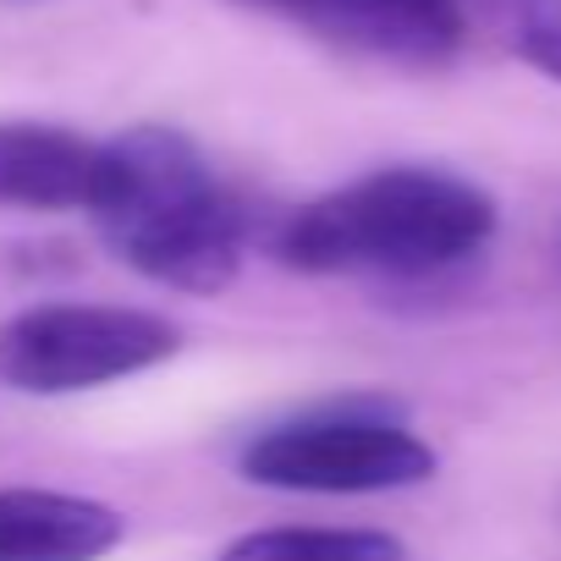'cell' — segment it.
Wrapping results in <instances>:
<instances>
[{"mask_svg": "<svg viewBox=\"0 0 561 561\" xmlns=\"http://www.w3.org/2000/svg\"><path fill=\"white\" fill-rule=\"evenodd\" d=\"M89 215L111 253L176 293H220L242 264V204L176 127H127L100 144Z\"/></svg>", "mask_w": 561, "mask_h": 561, "instance_id": "1", "label": "cell"}, {"mask_svg": "<svg viewBox=\"0 0 561 561\" xmlns=\"http://www.w3.org/2000/svg\"><path fill=\"white\" fill-rule=\"evenodd\" d=\"M495 237V204L468 176L435 165H386L358 176L304 209L275 231V253L309 275H391L430 280Z\"/></svg>", "mask_w": 561, "mask_h": 561, "instance_id": "2", "label": "cell"}, {"mask_svg": "<svg viewBox=\"0 0 561 561\" xmlns=\"http://www.w3.org/2000/svg\"><path fill=\"white\" fill-rule=\"evenodd\" d=\"M435 473V451L380 402H342L270 424L242 451V479L309 495H380Z\"/></svg>", "mask_w": 561, "mask_h": 561, "instance_id": "3", "label": "cell"}, {"mask_svg": "<svg viewBox=\"0 0 561 561\" xmlns=\"http://www.w3.org/2000/svg\"><path fill=\"white\" fill-rule=\"evenodd\" d=\"M176 353V325L116 304H39L0 325V380L28 397H72Z\"/></svg>", "mask_w": 561, "mask_h": 561, "instance_id": "4", "label": "cell"}, {"mask_svg": "<svg viewBox=\"0 0 561 561\" xmlns=\"http://www.w3.org/2000/svg\"><path fill=\"white\" fill-rule=\"evenodd\" d=\"M293 12L336 45L402 67H440L468 34L462 0H298Z\"/></svg>", "mask_w": 561, "mask_h": 561, "instance_id": "5", "label": "cell"}, {"mask_svg": "<svg viewBox=\"0 0 561 561\" xmlns=\"http://www.w3.org/2000/svg\"><path fill=\"white\" fill-rule=\"evenodd\" d=\"M127 534L122 512L67 490H0V561H100Z\"/></svg>", "mask_w": 561, "mask_h": 561, "instance_id": "6", "label": "cell"}, {"mask_svg": "<svg viewBox=\"0 0 561 561\" xmlns=\"http://www.w3.org/2000/svg\"><path fill=\"white\" fill-rule=\"evenodd\" d=\"M94 176H100V144L45 122H0V204L89 209Z\"/></svg>", "mask_w": 561, "mask_h": 561, "instance_id": "7", "label": "cell"}, {"mask_svg": "<svg viewBox=\"0 0 561 561\" xmlns=\"http://www.w3.org/2000/svg\"><path fill=\"white\" fill-rule=\"evenodd\" d=\"M402 539L380 528H253L220 561H402Z\"/></svg>", "mask_w": 561, "mask_h": 561, "instance_id": "8", "label": "cell"}, {"mask_svg": "<svg viewBox=\"0 0 561 561\" xmlns=\"http://www.w3.org/2000/svg\"><path fill=\"white\" fill-rule=\"evenodd\" d=\"M517 56L561 83V0H528L517 18Z\"/></svg>", "mask_w": 561, "mask_h": 561, "instance_id": "9", "label": "cell"}, {"mask_svg": "<svg viewBox=\"0 0 561 561\" xmlns=\"http://www.w3.org/2000/svg\"><path fill=\"white\" fill-rule=\"evenodd\" d=\"M264 7H287V12H293V7H298V0H264Z\"/></svg>", "mask_w": 561, "mask_h": 561, "instance_id": "10", "label": "cell"}]
</instances>
